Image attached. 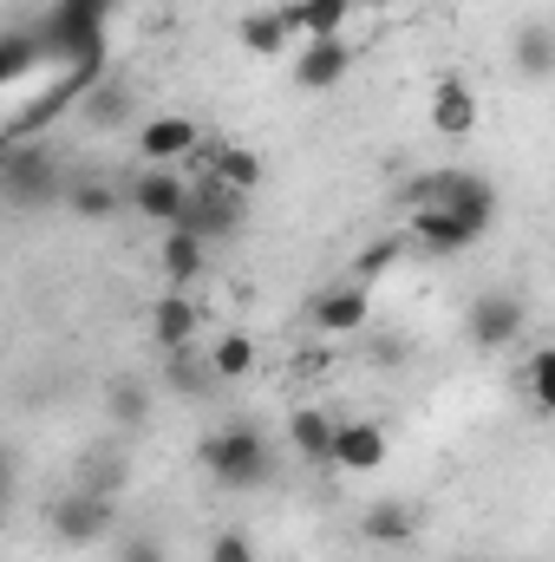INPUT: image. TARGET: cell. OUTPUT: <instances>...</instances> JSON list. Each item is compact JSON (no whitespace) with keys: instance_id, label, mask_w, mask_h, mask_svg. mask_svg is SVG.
Instances as JSON below:
<instances>
[{"instance_id":"d4e9b609","label":"cell","mask_w":555,"mask_h":562,"mask_svg":"<svg viewBox=\"0 0 555 562\" xmlns=\"http://www.w3.org/2000/svg\"><path fill=\"white\" fill-rule=\"evenodd\" d=\"M105 419L118 425V431H138V425L150 419V386H144L138 373L105 380Z\"/></svg>"},{"instance_id":"9a60e30c","label":"cell","mask_w":555,"mask_h":562,"mask_svg":"<svg viewBox=\"0 0 555 562\" xmlns=\"http://www.w3.org/2000/svg\"><path fill=\"white\" fill-rule=\"evenodd\" d=\"M477 119H484V105H477L471 79L444 72V79L431 86V132H438V138H471V132H477Z\"/></svg>"},{"instance_id":"5b68a950","label":"cell","mask_w":555,"mask_h":562,"mask_svg":"<svg viewBox=\"0 0 555 562\" xmlns=\"http://www.w3.org/2000/svg\"><path fill=\"white\" fill-rule=\"evenodd\" d=\"M46 530H53V543H66V550L112 543V537H118V504H112V491L72 484V491H59V497L46 504Z\"/></svg>"},{"instance_id":"ba28073f","label":"cell","mask_w":555,"mask_h":562,"mask_svg":"<svg viewBox=\"0 0 555 562\" xmlns=\"http://www.w3.org/2000/svg\"><path fill=\"white\" fill-rule=\"evenodd\" d=\"M523 321H530V307H523V294H510V288H484V294H471V307H464V334H471L477 353H503V347L523 334Z\"/></svg>"},{"instance_id":"cb8c5ba5","label":"cell","mask_w":555,"mask_h":562,"mask_svg":"<svg viewBox=\"0 0 555 562\" xmlns=\"http://www.w3.org/2000/svg\"><path fill=\"white\" fill-rule=\"evenodd\" d=\"M256 367H262V347H256V334H216V340H209V373H216L223 386L249 380Z\"/></svg>"},{"instance_id":"f546056e","label":"cell","mask_w":555,"mask_h":562,"mask_svg":"<svg viewBox=\"0 0 555 562\" xmlns=\"http://www.w3.org/2000/svg\"><path fill=\"white\" fill-rule=\"evenodd\" d=\"M393 262H399V243L386 236V243H373V249H366V256L353 262V281H380L386 269H393Z\"/></svg>"},{"instance_id":"ac0fdd59","label":"cell","mask_w":555,"mask_h":562,"mask_svg":"<svg viewBox=\"0 0 555 562\" xmlns=\"http://www.w3.org/2000/svg\"><path fill=\"white\" fill-rule=\"evenodd\" d=\"M510 66L530 79V86H550L555 79V26L550 20H523L517 40H510Z\"/></svg>"},{"instance_id":"9c48e42d","label":"cell","mask_w":555,"mask_h":562,"mask_svg":"<svg viewBox=\"0 0 555 562\" xmlns=\"http://www.w3.org/2000/svg\"><path fill=\"white\" fill-rule=\"evenodd\" d=\"M307 321H314V334H327V340H347V334H366V321H373V281H333V288H320L314 294V307H307Z\"/></svg>"},{"instance_id":"2e32d148","label":"cell","mask_w":555,"mask_h":562,"mask_svg":"<svg viewBox=\"0 0 555 562\" xmlns=\"http://www.w3.org/2000/svg\"><path fill=\"white\" fill-rule=\"evenodd\" d=\"M418 504H399V497H380V504H366L360 510V537L366 543H380V550H406V543H418Z\"/></svg>"},{"instance_id":"ffe728a7","label":"cell","mask_w":555,"mask_h":562,"mask_svg":"<svg viewBox=\"0 0 555 562\" xmlns=\"http://www.w3.org/2000/svg\"><path fill=\"white\" fill-rule=\"evenodd\" d=\"M236 40H242V53L275 59V53H287V40H294V20H287V7H256V13L236 20Z\"/></svg>"},{"instance_id":"44dd1931","label":"cell","mask_w":555,"mask_h":562,"mask_svg":"<svg viewBox=\"0 0 555 562\" xmlns=\"http://www.w3.org/2000/svg\"><path fill=\"white\" fill-rule=\"evenodd\" d=\"M353 7H360V0H294V7H287V20H294V33H301V40H347Z\"/></svg>"},{"instance_id":"8992f818","label":"cell","mask_w":555,"mask_h":562,"mask_svg":"<svg viewBox=\"0 0 555 562\" xmlns=\"http://www.w3.org/2000/svg\"><path fill=\"white\" fill-rule=\"evenodd\" d=\"M190 190H196V177H183L177 164H144L138 177H125V203L150 229H177L190 210Z\"/></svg>"},{"instance_id":"e0dca14e","label":"cell","mask_w":555,"mask_h":562,"mask_svg":"<svg viewBox=\"0 0 555 562\" xmlns=\"http://www.w3.org/2000/svg\"><path fill=\"white\" fill-rule=\"evenodd\" d=\"M203 269H209V243L196 229H163L157 236V276L170 281V288H190Z\"/></svg>"},{"instance_id":"f1b7e54d","label":"cell","mask_w":555,"mask_h":562,"mask_svg":"<svg viewBox=\"0 0 555 562\" xmlns=\"http://www.w3.org/2000/svg\"><path fill=\"white\" fill-rule=\"evenodd\" d=\"M112 557H118V562H170V550H163V537L132 530V537H118V543H112Z\"/></svg>"},{"instance_id":"4316f807","label":"cell","mask_w":555,"mask_h":562,"mask_svg":"<svg viewBox=\"0 0 555 562\" xmlns=\"http://www.w3.org/2000/svg\"><path fill=\"white\" fill-rule=\"evenodd\" d=\"M523 393L536 400V413H550L555 419V340L530 353V367H523Z\"/></svg>"},{"instance_id":"603a6c76","label":"cell","mask_w":555,"mask_h":562,"mask_svg":"<svg viewBox=\"0 0 555 562\" xmlns=\"http://www.w3.org/2000/svg\"><path fill=\"white\" fill-rule=\"evenodd\" d=\"M66 210H72L79 223H112V216H118V210H132V203H125V190H112L105 177H72Z\"/></svg>"},{"instance_id":"3957f363","label":"cell","mask_w":555,"mask_h":562,"mask_svg":"<svg viewBox=\"0 0 555 562\" xmlns=\"http://www.w3.org/2000/svg\"><path fill=\"white\" fill-rule=\"evenodd\" d=\"M66 190H72V170L59 164L53 144L26 138L0 150V196H7V210H53V203H66Z\"/></svg>"},{"instance_id":"8fae6325","label":"cell","mask_w":555,"mask_h":562,"mask_svg":"<svg viewBox=\"0 0 555 562\" xmlns=\"http://www.w3.org/2000/svg\"><path fill=\"white\" fill-rule=\"evenodd\" d=\"M353 40H307L301 53H294V86L301 92H333V86H347V72H353Z\"/></svg>"},{"instance_id":"4dcf8cb0","label":"cell","mask_w":555,"mask_h":562,"mask_svg":"<svg viewBox=\"0 0 555 562\" xmlns=\"http://www.w3.org/2000/svg\"><path fill=\"white\" fill-rule=\"evenodd\" d=\"M366 353H373L380 367H399V360H406L412 347H406V340H366Z\"/></svg>"},{"instance_id":"7a4b0ae2","label":"cell","mask_w":555,"mask_h":562,"mask_svg":"<svg viewBox=\"0 0 555 562\" xmlns=\"http://www.w3.org/2000/svg\"><path fill=\"white\" fill-rule=\"evenodd\" d=\"M196 464H203L209 484H223V491H262V484L275 477L269 438H262L256 419H229V425H216V431H203Z\"/></svg>"},{"instance_id":"30bf717a","label":"cell","mask_w":555,"mask_h":562,"mask_svg":"<svg viewBox=\"0 0 555 562\" xmlns=\"http://www.w3.org/2000/svg\"><path fill=\"white\" fill-rule=\"evenodd\" d=\"M203 150V125L190 119V112H157V119H144L138 125V157L144 164H190Z\"/></svg>"},{"instance_id":"7c38bea8","label":"cell","mask_w":555,"mask_h":562,"mask_svg":"<svg viewBox=\"0 0 555 562\" xmlns=\"http://www.w3.org/2000/svg\"><path fill=\"white\" fill-rule=\"evenodd\" d=\"M190 164H196V177H223V183H229V190H242V196H256V190H262V177H269L262 150H249V144H203Z\"/></svg>"},{"instance_id":"484cf974","label":"cell","mask_w":555,"mask_h":562,"mask_svg":"<svg viewBox=\"0 0 555 562\" xmlns=\"http://www.w3.org/2000/svg\"><path fill=\"white\" fill-rule=\"evenodd\" d=\"M79 119H86V125H99V132H112V125H125V119H132V86H125V79H99V86L86 92V105H79Z\"/></svg>"},{"instance_id":"52a82bcc","label":"cell","mask_w":555,"mask_h":562,"mask_svg":"<svg viewBox=\"0 0 555 562\" xmlns=\"http://www.w3.org/2000/svg\"><path fill=\"white\" fill-rule=\"evenodd\" d=\"M242 223H249V196H242V190H229L223 177H196L190 210H183V223H177V229H196L203 243H229V236H242Z\"/></svg>"},{"instance_id":"7402d4cb","label":"cell","mask_w":555,"mask_h":562,"mask_svg":"<svg viewBox=\"0 0 555 562\" xmlns=\"http://www.w3.org/2000/svg\"><path fill=\"white\" fill-rule=\"evenodd\" d=\"M39 66H46V40L33 26H7V40H0V86H26Z\"/></svg>"},{"instance_id":"d6986e66","label":"cell","mask_w":555,"mask_h":562,"mask_svg":"<svg viewBox=\"0 0 555 562\" xmlns=\"http://www.w3.org/2000/svg\"><path fill=\"white\" fill-rule=\"evenodd\" d=\"M287 445H294V458H307V464H333L340 419H333V413H320V406H301V413L287 419Z\"/></svg>"},{"instance_id":"83f0119b","label":"cell","mask_w":555,"mask_h":562,"mask_svg":"<svg viewBox=\"0 0 555 562\" xmlns=\"http://www.w3.org/2000/svg\"><path fill=\"white\" fill-rule=\"evenodd\" d=\"M209 562H262V550H256L249 530H216L209 537Z\"/></svg>"},{"instance_id":"6da1fadb","label":"cell","mask_w":555,"mask_h":562,"mask_svg":"<svg viewBox=\"0 0 555 562\" xmlns=\"http://www.w3.org/2000/svg\"><path fill=\"white\" fill-rule=\"evenodd\" d=\"M406 229L424 256H464L497 229V190L490 177L444 164V170H418L406 183Z\"/></svg>"},{"instance_id":"277c9868","label":"cell","mask_w":555,"mask_h":562,"mask_svg":"<svg viewBox=\"0 0 555 562\" xmlns=\"http://www.w3.org/2000/svg\"><path fill=\"white\" fill-rule=\"evenodd\" d=\"M105 13L112 0H53L39 40H46V59L59 66H105Z\"/></svg>"},{"instance_id":"4fadbf2b","label":"cell","mask_w":555,"mask_h":562,"mask_svg":"<svg viewBox=\"0 0 555 562\" xmlns=\"http://www.w3.org/2000/svg\"><path fill=\"white\" fill-rule=\"evenodd\" d=\"M196 334H203V307H196L183 288H170V294L150 301V340H157L163 353H190Z\"/></svg>"},{"instance_id":"5bb4252c","label":"cell","mask_w":555,"mask_h":562,"mask_svg":"<svg viewBox=\"0 0 555 562\" xmlns=\"http://www.w3.org/2000/svg\"><path fill=\"white\" fill-rule=\"evenodd\" d=\"M393 458V438L380 419H340V445H333V471H353V477H373L380 464Z\"/></svg>"}]
</instances>
